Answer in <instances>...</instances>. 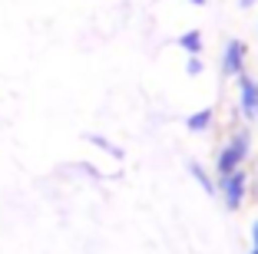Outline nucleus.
<instances>
[{
    "label": "nucleus",
    "instance_id": "nucleus-5",
    "mask_svg": "<svg viewBox=\"0 0 258 254\" xmlns=\"http://www.w3.org/2000/svg\"><path fill=\"white\" fill-rule=\"evenodd\" d=\"M185 172H189L192 182H196V185L205 192V198H219V182H215V172H209V168H205L199 158H189Z\"/></svg>",
    "mask_w": 258,
    "mask_h": 254
},
{
    "label": "nucleus",
    "instance_id": "nucleus-1",
    "mask_svg": "<svg viewBox=\"0 0 258 254\" xmlns=\"http://www.w3.org/2000/svg\"><path fill=\"white\" fill-rule=\"evenodd\" d=\"M251 129L248 126H232V132H228V139L222 142L219 155H215V179H222V175L235 172V168H242L245 162H248L251 155Z\"/></svg>",
    "mask_w": 258,
    "mask_h": 254
},
{
    "label": "nucleus",
    "instance_id": "nucleus-3",
    "mask_svg": "<svg viewBox=\"0 0 258 254\" xmlns=\"http://www.w3.org/2000/svg\"><path fill=\"white\" fill-rule=\"evenodd\" d=\"M238 82V112L245 122H258V79L251 73L235 76Z\"/></svg>",
    "mask_w": 258,
    "mask_h": 254
},
{
    "label": "nucleus",
    "instance_id": "nucleus-10",
    "mask_svg": "<svg viewBox=\"0 0 258 254\" xmlns=\"http://www.w3.org/2000/svg\"><path fill=\"white\" fill-rule=\"evenodd\" d=\"M251 247H258V215L251 218Z\"/></svg>",
    "mask_w": 258,
    "mask_h": 254
},
{
    "label": "nucleus",
    "instance_id": "nucleus-9",
    "mask_svg": "<svg viewBox=\"0 0 258 254\" xmlns=\"http://www.w3.org/2000/svg\"><path fill=\"white\" fill-rule=\"evenodd\" d=\"M202 73H205L202 56H189V60H185V76H192V79H196V76H202Z\"/></svg>",
    "mask_w": 258,
    "mask_h": 254
},
{
    "label": "nucleus",
    "instance_id": "nucleus-7",
    "mask_svg": "<svg viewBox=\"0 0 258 254\" xmlns=\"http://www.w3.org/2000/svg\"><path fill=\"white\" fill-rule=\"evenodd\" d=\"M179 50L182 53H189V56H202V50H205V37H202V30H185V33H179Z\"/></svg>",
    "mask_w": 258,
    "mask_h": 254
},
{
    "label": "nucleus",
    "instance_id": "nucleus-11",
    "mask_svg": "<svg viewBox=\"0 0 258 254\" xmlns=\"http://www.w3.org/2000/svg\"><path fill=\"white\" fill-rule=\"evenodd\" d=\"M238 7H242V10H251V7H255V0H238Z\"/></svg>",
    "mask_w": 258,
    "mask_h": 254
},
{
    "label": "nucleus",
    "instance_id": "nucleus-2",
    "mask_svg": "<svg viewBox=\"0 0 258 254\" xmlns=\"http://www.w3.org/2000/svg\"><path fill=\"white\" fill-rule=\"evenodd\" d=\"M219 182V198H222V205H225V211H242V205H245V198H248V185H251V179H248V172L245 168H235V172H228V175H222V179H215Z\"/></svg>",
    "mask_w": 258,
    "mask_h": 254
},
{
    "label": "nucleus",
    "instance_id": "nucleus-13",
    "mask_svg": "<svg viewBox=\"0 0 258 254\" xmlns=\"http://www.w3.org/2000/svg\"><path fill=\"white\" fill-rule=\"evenodd\" d=\"M248 254H258V247H251V251H248Z\"/></svg>",
    "mask_w": 258,
    "mask_h": 254
},
{
    "label": "nucleus",
    "instance_id": "nucleus-8",
    "mask_svg": "<svg viewBox=\"0 0 258 254\" xmlns=\"http://www.w3.org/2000/svg\"><path fill=\"white\" fill-rule=\"evenodd\" d=\"M83 139L93 145V149H103L109 158H116V162H122V158H126V152H122L119 145H113V139H106V135H99V132H86Z\"/></svg>",
    "mask_w": 258,
    "mask_h": 254
},
{
    "label": "nucleus",
    "instance_id": "nucleus-6",
    "mask_svg": "<svg viewBox=\"0 0 258 254\" xmlns=\"http://www.w3.org/2000/svg\"><path fill=\"white\" fill-rule=\"evenodd\" d=\"M212 126H215V109H212V106H205V109H196L192 116H185V129H189L192 135H205Z\"/></svg>",
    "mask_w": 258,
    "mask_h": 254
},
{
    "label": "nucleus",
    "instance_id": "nucleus-4",
    "mask_svg": "<svg viewBox=\"0 0 258 254\" xmlns=\"http://www.w3.org/2000/svg\"><path fill=\"white\" fill-rule=\"evenodd\" d=\"M245 63H248V43L238 37H232L222 50V76L235 79V76L245 73Z\"/></svg>",
    "mask_w": 258,
    "mask_h": 254
},
{
    "label": "nucleus",
    "instance_id": "nucleus-12",
    "mask_svg": "<svg viewBox=\"0 0 258 254\" xmlns=\"http://www.w3.org/2000/svg\"><path fill=\"white\" fill-rule=\"evenodd\" d=\"M185 4H192V7H205V0H185Z\"/></svg>",
    "mask_w": 258,
    "mask_h": 254
}]
</instances>
